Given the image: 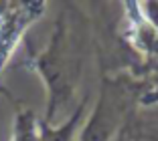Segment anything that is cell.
<instances>
[{
	"mask_svg": "<svg viewBox=\"0 0 158 141\" xmlns=\"http://www.w3.org/2000/svg\"><path fill=\"white\" fill-rule=\"evenodd\" d=\"M89 55V22L79 10H63L55 22L51 42L31 67L43 77L49 89L47 117L51 123L57 111L73 101L79 77Z\"/></svg>",
	"mask_w": 158,
	"mask_h": 141,
	"instance_id": "obj_1",
	"label": "cell"
},
{
	"mask_svg": "<svg viewBox=\"0 0 158 141\" xmlns=\"http://www.w3.org/2000/svg\"><path fill=\"white\" fill-rule=\"evenodd\" d=\"M138 93V87L130 79H106L98 105L83 125L79 141H112L114 135L126 127V117L134 107Z\"/></svg>",
	"mask_w": 158,
	"mask_h": 141,
	"instance_id": "obj_2",
	"label": "cell"
},
{
	"mask_svg": "<svg viewBox=\"0 0 158 141\" xmlns=\"http://www.w3.org/2000/svg\"><path fill=\"white\" fill-rule=\"evenodd\" d=\"M87 107V99H83L77 105V109L67 117L65 123H61L59 127H53L49 121H39V129H41V141H77L75 139V131L79 127V121L85 113Z\"/></svg>",
	"mask_w": 158,
	"mask_h": 141,
	"instance_id": "obj_3",
	"label": "cell"
},
{
	"mask_svg": "<svg viewBox=\"0 0 158 141\" xmlns=\"http://www.w3.org/2000/svg\"><path fill=\"white\" fill-rule=\"evenodd\" d=\"M10 141H41V129L35 113L28 107L20 105L14 113V125Z\"/></svg>",
	"mask_w": 158,
	"mask_h": 141,
	"instance_id": "obj_4",
	"label": "cell"
},
{
	"mask_svg": "<svg viewBox=\"0 0 158 141\" xmlns=\"http://www.w3.org/2000/svg\"><path fill=\"white\" fill-rule=\"evenodd\" d=\"M140 127V137H146L148 141H158V121H144L138 123Z\"/></svg>",
	"mask_w": 158,
	"mask_h": 141,
	"instance_id": "obj_5",
	"label": "cell"
},
{
	"mask_svg": "<svg viewBox=\"0 0 158 141\" xmlns=\"http://www.w3.org/2000/svg\"><path fill=\"white\" fill-rule=\"evenodd\" d=\"M128 139H130V129H128V125H126V127L118 133V139L116 141H128Z\"/></svg>",
	"mask_w": 158,
	"mask_h": 141,
	"instance_id": "obj_6",
	"label": "cell"
}]
</instances>
